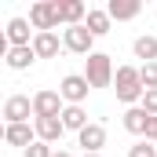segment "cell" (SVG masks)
I'll use <instances>...</instances> for the list:
<instances>
[{"label":"cell","instance_id":"cell-1","mask_svg":"<svg viewBox=\"0 0 157 157\" xmlns=\"http://www.w3.org/2000/svg\"><path fill=\"white\" fill-rule=\"evenodd\" d=\"M113 91H117V99L132 110V106H139L143 102V95H146V88H143V77H139V66H117V77H113Z\"/></svg>","mask_w":157,"mask_h":157},{"label":"cell","instance_id":"cell-2","mask_svg":"<svg viewBox=\"0 0 157 157\" xmlns=\"http://www.w3.org/2000/svg\"><path fill=\"white\" fill-rule=\"evenodd\" d=\"M84 77H88V84L91 88H110L113 84V62H110V55L106 51H91L88 59H84Z\"/></svg>","mask_w":157,"mask_h":157},{"label":"cell","instance_id":"cell-3","mask_svg":"<svg viewBox=\"0 0 157 157\" xmlns=\"http://www.w3.org/2000/svg\"><path fill=\"white\" fill-rule=\"evenodd\" d=\"M88 91H91V84H88L84 73H66L62 84H59V95H62L66 106H80V102L88 99Z\"/></svg>","mask_w":157,"mask_h":157},{"label":"cell","instance_id":"cell-4","mask_svg":"<svg viewBox=\"0 0 157 157\" xmlns=\"http://www.w3.org/2000/svg\"><path fill=\"white\" fill-rule=\"evenodd\" d=\"M29 26H33L37 33H55V26H59L55 0H37V4L29 7Z\"/></svg>","mask_w":157,"mask_h":157},{"label":"cell","instance_id":"cell-5","mask_svg":"<svg viewBox=\"0 0 157 157\" xmlns=\"http://www.w3.org/2000/svg\"><path fill=\"white\" fill-rule=\"evenodd\" d=\"M91 44H95V37L88 33V26H66V33H62V48H66V51H73V55H91Z\"/></svg>","mask_w":157,"mask_h":157},{"label":"cell","instance_id":"cell-6","mask_svg":"<svg viewBox=\"0 0 157 157\" xmlns=\"http://www.w3.org/2000/svg\"><path fill=\"white\" fill-rule=\"evenodd\" d=\"M62 110L66 106H62V95L59 91H48L44 88V91L33 95V117H62Z\"/></svg>","mask_w":157,"mask_h":157},{"label":"cell","instance_id":"cell-7","mask_svg":"<svg viewBox=\"0 0 157 157\" xmlns=\"http://www.w3.org/2000/svg\"><path fill=\"white\" fill-rule=\"evenodd\" d=\"M29 113H33V99L29 95H11L4 102V121L7 124H29Z\"/></svg>","mask_w":157,"mask_h":157},{"label":"cell","instance_id":"cell-8","mask_svg":"<svg viewBox=\"0 0 157 157\" xmlns=\"http://www.w3.org/2000/svg\"><path fill=\"white\" fill-rule=\"evenodd\" d=\"M55 15H59V22H66V26H84L88 7H84L80 0H55Z\"/></svg>","mask_w":157,"mask_h":157},{"label":"cell","instance_id":"cell-9","mask_svg":"<svg viewBox=\"0 0 157 157\" xmlns=\"http://www.w3.org/2000/svg\"><path fill=\"white\" fill-rule=\"evenodd\" d=\"M33 128H37V139L40 143H59L62 135H66V124H62V117H37L33 121Z\"/></svg>","mask_w":157,"mask_h":157},{"label":"cell","instance_id":"cell-10","mask_svg":"<svg viewBox=\"0 0 157 157\" xmlns=\"http://www.w3.org/2000/svg\"><path fill=\"white\" fill-rule=\"evenodd\" d=\"M4 143L29 150V146L37 143V128H29V124H7V128H4Z\"/></svg>","mask_w":157,"mask_h":157},{"label":"cell","instance_id":"cell-11","mask_svg":"<svg viewBox=\"0 0 157 157\" xmlns=\"http://www.w3.org/2000/svg\"><path fill=\"white\" fill-rule=\"evenodd\" d=\"M77 146H84V154H99V150L106 146V128H102V124H88L77 135Z\"/></svg>","mask_w":157,"mask_h":157},{"label":"cell","instance_id":"cell-12","mask_svg":"<svg viewBox=\"0 0 157 157\" xmlns=\"http://www.w3.org/2000/svg\"><path fill=\"white\" fill-rule=\"evenodd\" d=\"M4 33H7V44H11V48H33V40H29V22H26V18H11Z\"/></svg>","mask_w":157,"mask_h":157},{"label":"cell","instance_id":"cell-13","mask_svg":"<svg viewBox=\"0 0 157 157\" xmlns=\"http://www.w3.org/2000/svg\"><path fill=\"white\" fill-rule=\"evenodd\" d=\"M139 11H143V4H139V0H110V4H106V15H110V18H117V22L135 18Z\"/></svg>","mask_w":157,"mask_h":157},{"label":"cell","instance_id":"cell-14","mask_svg":"<svg viewBox=\"0 0 157 157\" xmlns=\"http://www.w3.org/2000/svg\"><path fill=\"white\" fill-rule=\"evenodd\" d=\"M4 62H7V70H29V66L37 62V51H33V48H11Z\"/></svg>","mask_w":157,"mask_h":157},{"label":"cell","instance_id":"cell-15","mask_svg":"<svg viewBox=\"0 0 157 157\" xmlns=\"http://www.w3.org/2000/svg\"><path fill=\"white\" fill-rule=\"evenodd\" d=\"M33 51H37V59H55L59 55V37L55 33H33Z\"/></svg>","mask_w":157,"mask_h":157},{"label":"cell","instance_id":"cell-16","mask_svg":"<svg viewBox=\"0 0 157 157\" xmlns=\"http://www.w3.org/2000/svg\"><path fill=\"white\" fill-rule=\"evenodd\" d=\"M146 121H150V113H146L143 106H132V110H124V128H128L132 135H146Z\"/></svg>","mask_w":157,"mask_h":157},{"label":"cell","instance_id":"cell-17","mask_svg":"<svg viewBox=\"0 0 157 157\" xmlns=\"http://www.w3.org/2000/svg\"><path fill=\"white\" fill-rule=\"evenodd\" d=\"M110 22H113V18H110L106 11H95V7H91L88 18H84V26H88L91 37H106V33H110Z\"/></svg>","mask_w":157,"mask_h":157},{"label":"cell","instance_id":"cell-18","mask_svg":"<svg viewBox=\"0 0 157 157\" xmlns=\"http://www.w3.org/2000/svg\"><path fill=\"white\" fill-rule=\"evenodd\" d=\"M62 124H66V132H84L88 128V113H84V106H66L62 110Z\"/></svg>","mask_w":157,"mask_h":157},{"label":"cell","instance_id":"cell-19","mask_svg":"<svg viewBox=\"0 0 157 157\" xmlns=\"http://www.w3.org/2000/svg\"><path fill=\"white\" fill-rule=\"evenodd\" d=\"M132 51H135V59H143V62H157V37H139L132 44Z\"/></svg>","mask_w":157,"mask_h":157},{"label":"cell","instance_id":"cell-20","mask_svg":"<svg viewBox=\"0 0 157 157\" xmlns=\"http://www.w3.org/2000/svg\"><path fill=\"white\" fill-rule=\"evenodd\" d=\"M139 77H143V88L146 91H154L157 88V62H143L139 66Z\"/></svg>","mask_w":157,"mask_h":157},{"label":"cell","instance_id":"cell-21","mask_svg":"<svg viewBox=\"0 0 157 157\" xmlns=\"http://www.w3.org/2000/svg\"><path fill=\"white\" fill-rule=\"evenodd\" d=\"M128 157H157V143H135L128 150Z\"/></svg>","mask_w":157,"mask_h":157},{"label":"cell","instance_id":"cell-22","mask_svg":"<svg viewBox=\"0 0 157 157\" xmlns=\"http://www.w3.org/2000/svg\"><path fill=\"white\" fill-rule=\"evenodd\" d=\"M26 157H55V150H51V146H48V143H33V146H29V150H26Z\"/></svg>","mask_w":157,"mask_h":157},{"label":"cell","instance_id":"cell-23","mask_svg":"<svg viewBox=\"0 0 157 157\" xmlns=\"http://www.w3.org/2000/svg\"><path fill=\"white\" fill-rule=\"evenodd\" d=\"M139 106H143L146 113H154V117H157V88H154V91H146V95H143V102H139Z\"/></svg>","mask_w":157,"mask_h":157},{"label":"cell","instance_id":"cell-24","mask_svg":"<svg viewBox=\"0 0 157 157\" xmlns=\"http://www.w3.org/2000/svg\"><path fill=\"white\" fill-rule=\"evenodd\" d=\"M55 157H73V154H70V150H55Z\"/></svg>","mask_w":157,"mask_h":157},{"label":"cell","instance_id":"cell-25","mask_svg":"<svg viewBox=\"0 0 157 157\" xmlns=\"http://www.w3.org/2000/svg\"><path fill=\"white\" fill-rule=\"evenodd\" d=\"M84 157H102V154H84Z\"/></svg>","mask_w":157,"mask_h":157}]
</instances>
